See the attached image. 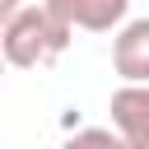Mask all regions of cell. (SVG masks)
<instances>
[{"label":"cell","mask_w":149,"mask_h":149,"mask_svg":"<svg viewBox=\"0 0 149 149\" xmlns=\"http://www.w3.org/2000/svg\"><path fill=\"white\" fill-rule=\"evenodd\" d=\"M70 37L74 28L47 5H19V14L0 28V51H5V65L14 70H47L65 56Z\"/></svg>","instance_id":"cell-1"},{"label":"cell","mask_w":149,"mask_h":149,"mask_svg":"<svg viewBox=\"0 0 149 149\" xmlns=\"http://www.w3.org/2000/svg\"><path fill=\"white\" fill-rule=\"evenodd\" d=\"M107 112L126 149H149V84H121Z\"/></svg>","instance_id":"cell-2"},{"label":"cell","mask_w":149,"mask_h":149,"mask_svg":"<svg viewBox=\"0 0 149 149\" xmlns=\"http://www.w3.org/2000/svg\"><path fill=\"white\" fill-rule=\"evenodd\" d=\"M112 70L126 84H149V19H130L112 37Z\"/></svg>","instance_id":"cell-3"},{"label":"cell","mask_w":149,"mask_h":149,"mask_svg":"<svg viewBox=\"0 0 149 149\" xmlns=\"http://www.w3.org/2000/svg\"><path fill=\"white\" fill-rule=\"evenodd\" d=\"M42 5L84 33H112L126 23V9H130V0H42Z\"/></svg>","instance_id":"cell-4"},{"label":"cell","mask_w":149,"mask_h":149,"mask_svg":"<svg viewBox=\"0 0 149 149\" xmlns=\"http://www.w3.org/2000/svg\"><path fill=\"white\" fill-rule=\"evenodd\" d=\"M61 149H126L121 144V135L116 130H102V126H84V130H74Z\"/></svg>","instance_id":"cell-5"},{"label":"cell","mask_w":149,"mask_h":149,"mask_svg":"<svg viewBox=\"0 0 149 149\" xmlns=\"http://www.w3.org/2000/svg\"><path fill=\"white\" fill-rule=\"evenodd\" d=\"M19 5H23V0H0V28H5V23L19 14Z\"/></svg>","instance_id":"cell-6"},{"label":"cell","mask_w":149,"mask_h":149,"mask_svg":"<svg viewBox=\"0 0 149 149\" xmlns=\"http://www.w3.org/2000/svg\"><path fill=\"white\" fill-rule=\"evenodd\" d=\"M0 79H5V51H0Z\"/></svg>","instance_id":"cell-7"}]
</instances>
